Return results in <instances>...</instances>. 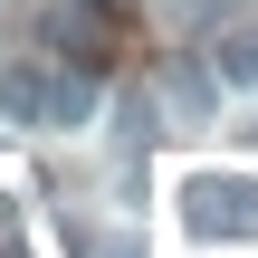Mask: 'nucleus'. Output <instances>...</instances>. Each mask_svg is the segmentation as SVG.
Segmentation results:
<instances>
[{
  "label": "nucleus",
  "mask_w": 258,
  "mask_h": 258,
  "mask_svg": "<svg viewBox=\"0 0 258 258\" xmlns=\"http://www.w3.org/2000/svg\"><path fill=\"white\" fill-rule=\"evenodd\" d=\"M38 96H48L38 67H0V115H10V124H38Z\"/></svg>",
  "instance_id": "obj_4"
},
{
  "label": "nucleus",
  "mask_w": 258,
  "mask_h": 258,
  "mask_svg": "<svg viewBox=\"0 0 258 258\" xmlns=\"http://www.w3.org/2000/svg\"><path fill=\"white\" fill-rule=\"evenodd\" d=\"M105 258H144V249H134V239H115V249H105Z\"/></svg>",
  "instance_id": "obj_6"
},
{
  "label": "nucleus",
  "mask_w": 258,
  "mask_h": 258,
  "mask_svg": "<svg viewBox=\"0 0 258 258\" xmlns=\"http://www.w3.org/2000/svg\"><path fill=\"white\" fill-rule=\"evenodd\" d=\"M48 29H57V48H67L77 67H105V57L124 48V19H115L105 0H67V10H57Z\"/></svg>",
  "instance_id": "obj_2"
},
{
  "label": "nucleus",
  "mask_w": 258,
  "mask_h": 258,
  "mask_svg": "<svg viewBox=\"0 0 258 258\" xmlns=\"http://www.w3.org/2000/svg\"><path fill=\"white\" fill-rule=\"evenodd\" d=\"M182 220L201 239H258V172H191L182 182Z\"/></svg>",
  "instance_id": "obj_1"
},
{
  "label": "nucleus",
  "mask_w": 258,
  "mask_h": 258,
  "mask_svg": "<svg viewBox=\"0 0 258 258\" xmlns=\"http://www.w3.org/2000/svg\"><path fill=\"white\" fill-rule=\"evenodd\" d=\"M0 258H38V249H29V211H19V201H0Z\"/></svg>",
  "instance_id": "obj_5"
},
{
  "label": "nucleus",
  "mask_w": 258,
  "mask_h": 258,
  "mask_svg": "<svg viewBox=\"0 0 258 258\" xmlns=\"http://www.w3.org/2000/svg\"><path fill=\"white\" fill-rule=\"evenodd\" d=\"M211 77L220 86H258V19H239V29L211 38Z\"/></svg>",
  "instance_id": "obj_3"
}]
</instances>
